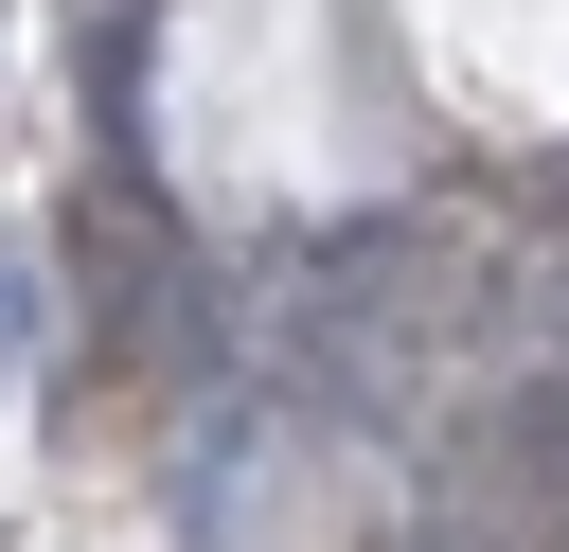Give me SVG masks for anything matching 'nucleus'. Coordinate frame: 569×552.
Segmentation results:
<instances>
[{
  "label": "nucleus",
  "mask_w": 569,
  "mask_h": 552,
  "mask_svg": "<svg viewBox=\"0 0 569 552\" xmlns=\"http://www.w3.org/2000/svg\"><path fill=\"white\" fill-rule=\"evenodd\" d=\"M0 356H36V285L18 267H0Z\"/></svg>",
  "instance_id": "f257e3e1"
}]
</instances>
